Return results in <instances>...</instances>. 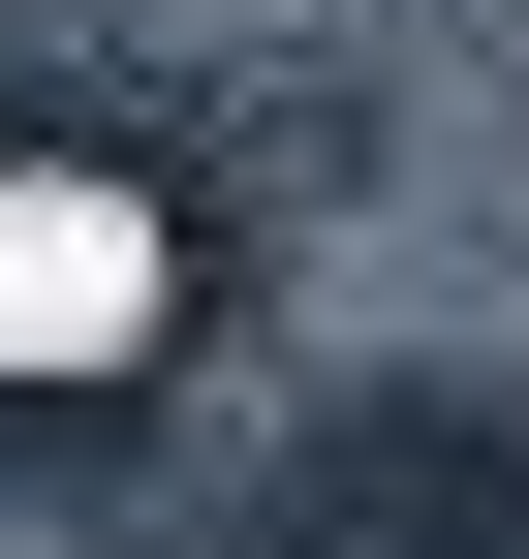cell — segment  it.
Listing matches in <instances>:
<instances>
[{"label": "cell", "mask_w": 529, "mask_h": 559, "mask_svg": "<svg viewBox=\"0 0 529 559\" xmlns=\"http://www.w3.org/2000/svg\"><path fill=\"white\" fill-rule=\"evenodd\" d=\"M281 559H529V436L498 404H374V436L281 498Z\"/></svg>", "instance_id": "cell-1"}]
</instances>
